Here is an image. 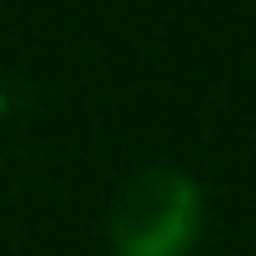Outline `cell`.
<instances>
[{
	"label": "cell",
	"instance_id": "1",
	"mask_svg": "<svg viewBox=\"0 0 256 256\" xmlns=\"http://www.w3.org/2000/svg\"><path fill=\"white\" fill-rule=\"evenodd\" d=\"M204 220L209 204L199 178L172 162H152L115 188L104 214V246L110 256H199Z\"/></svg>",
	"mask_w": 256,
	"mask_h": 256
}]
</instances>
